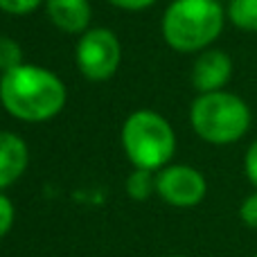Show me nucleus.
Instances as JSON below:
<instances>
[{
    "label": "nucleus",
    "mask_w": 257,
    "mask_h": 257,
    "mask_svg": "<svg viewBox=\"0 0 257 257\" xmlns=\"http://www.w3.org/2000/svg\"><path fill=\"white\" fill-rule=\"evenodd\" d=\"M14 214H16V212H14V203L9 201V196H5L3 192H0V239H3V237L12 230Z\"/></svg>",
    "instance_id": "15"
},
{
    "label": "nucleus",
    "mask_w": 257,
    "mask_h": 257,
    "mask_svg": "<svg viewBox=\"0 0 257 257\" xmlns=\"http://www.w3.org/2000/svg\"><path fill=\"white\" fill-rule=\"evenodd\" d=\"M253 115L239 95L217 90L201 93L190 106V124L210 145H232L248 133Z\"/></svg>",
    "instance_id": "3"
},
{
    "label": "nucleus",
    "mask_w": 257,
    "mask_h": 257,
    "mask_svg": "<svg viewBox=\"0 0 257 257\" xmlns=\"http://www.w3.org/2000/svg\"><path fill=\"white\" fill-rule=\"evenodd\" d=\"M23 66V48L9 36H0V75Z\"/></svg>",
    "instance_id": "12"
},
{
    "label": "nucleus",
    "mask_w": 257,
    "mask_h": 257,
    "mask_svg": "<svg viewBox=\"0 0 257 257\" xmlns=\"http://www.w3.org/2000/svg\"><path fill=\"white\" fill-rule=\"evenodd\" d=\"M30 163V151L21 136L0 131V192L18 181Z\"/></svg>",
    "instance_id": "8"
},
{
    "label": "nucleus",
    "mask_w": 257,
    "mask_h": 257,
    "mask_svg": "<svg viewBox=\"0 0 257 257\" xmlns=\"http://www.w3.org/2000/svg\"><path fill=\"white\" fill-rule=\"evenodd\" d=\"M174 257H183V255H174Z\"/></svg>",
    "instance_id": "18"
},
{
    "label": "nucleus",
    "mask_w": 257,
    "mask_h": 257,
    "mask_svg": "<svg viewBox=\"0 0 257 257\" xmlns=\"http://www.w3.org/2000/svg\"><path fill=\"white\" fill-rule=\"evenodd\" d=\"M232 77V59L223 50H203L192 66V84L199 93H217Z\"/></svg>",
    "instance_id": "7"
},
{
    "label": "nucleus",
    "mask_w": 257,
    "mask_h": 257,
    "mask_svg": "<svg viewBox=\"0 0 257 257\" xmlns=\"http://www.w3.org/2000/svg\"><path fill=\"white\" fill-rule=\"evenodd\" d=\"M0 77H3V75H0Z\"/></svg>",
    "instance_id": "20"
},
{
    "label": "nucleus",
    "mask_w": 257,
    "mask_h": 257,
    "mask_svg": "<svg viewBox=\"0 0 257 257\" xmlns=\"http://www.w3.org/2000/svg\"><path fill=\"white\" fill-rule=\"evenodd\" d=\"M239 217H241V221H244L248 228H255V230H257V190L241 201Z\"/></svg>",
    "instance_id": "14"
},
{
    "label": "nucleus",
    "mask_w": 257,
    "mask_h": 257,
    "mask_svg": "<svg viewBox=\"0 0 257 257\" xmlns=\"http://www.w3.org/2000/svg\"><path fill=\"white\" fill-rule=\"evenodd\" d=\"M122 147L133 167L156 172L174 158L176 133L163 115L142 108L126 117L122 126Z\"/></svg>",
    "instance_id": "4"
},
{
    "label": "nucleus",
    "mask_w": 257,
    "mask_h": 257,
    "mask_svg": "<svg viewBox=\"0 0 257 257\" xmlns=\"http://www.w3.org/2000/svg\"><path fill=\"white\" fill-rule=\"evenodd\" d=\"M156 190L167 205L194 208L208 194V183L203 174L190 165H169L158 172Z\"/></svg>",
    "instance_id": "6"
},
{
    "label": "nucleus",
    "mask_w": 257,
    "mask_h": 257,
    "mask_svg": "<svg viewBox=\"0 0 257 257\" xmlns=\"http://www.w3.org/2000/svg\"><path fill=\"white\" fill-rule=\"evenodd\" d=\"M219 0H172L163 14V39L176 52H203L223 32Z\"/></svg>",
    "instance_id": "2"
},
{
    "label": "nucleus",
    "mask_w": 257,
    "mask_h": 257,
    "mask_svg": "<svg viewBox=\"0 0 257 257\" xmlns=\"http://www.w3.org/2000/svg\"><path fill=\"white\" fill-rule=\"evenodd\" d=\"M45 12L52 25L66 34H84L93 14L88 0H45Z\"/></svg>",
    "instance_id": "9"
},
{
    "label": "nucleus",
    "mask_w": 257,
    "mask_h": 257,
    "mask_svg": "<svg viewBox=\"0 0 257 257\" xmlns=\"http://www.w3.org/2000/svg\"><path fill=\"white\" fill-rule=\"evenodd\" d=\"M77 68L90 81H106L117 72L122 63V45L115 32L106 27L86 30L77 41Z\"/></svg>",
    "instance_id": "5"
},
{
    "label": "nucleus",
    "mask_w": 257,
    "mask_h": 257,
    "mask_svg": "<svg viewBox=\"0 0 257 257\" xmlns=\"http://www.w3.org/2000/svg\"><path fill=\"white\" fill-rule=\"evenodd\" d=\"M255 257H257V253H255Z\"/></svg>",
    "instance_id": "19"
},
{
    "label": "nucleus",
    "mask_w": 257,
    "mask_h": 257,
    "mask_svg": "<svg viewBox=\"0 0 257 257\" xmlns=\"http://www.w3.org/2000/svg\"><path fill=\"white\" fill-rule=\"evenodd\" d=\"M45 5V0H0V9L5 14H14V16H25V14L39 9Z\"/></svg>",
    "instance_id": "13"
},
{
    "label": "nucleus",
    "mask_w": 257,
    "mask_h": 257,
    "mask_svg": "<svg viewBox=\"0 0 257 257\" xmlns=\"http://www.w3.org/2000/svg\"><path fill=\"white\" fill-rule=\"evenodd\" d=\"M66 84L57 72L23 63L0 77V104L21 122H48L63 111Z\"/></svg>",
    "instance_id": "1"
},
{
    "label": "nucleus",
    "mask_w": 257,
    "mask_h": 257,
    "mask_svg": "<svg viewBox=\"0 0 257 257\" xmlns=\"http://www.w3.org/2000/svg\"><path fill=\"white\" fill-rule=\"evenodd\" d=\"M244 169H246V176H248V181L253 183V187L257 190V140L248 147V151H246V156H244Z\"/></svg>",
    "instance_id": "16"
},
{
    "label": "nucleus",
    "mask_w": 257,
    "mask_h": 257,
    "mask_svg": "<svg viewBox=\"0 0 257 257\" xmlns=\"http://www.w3.org/2000/svg\"><path fill=\"white\" fill-rule=\"evenodd\" d=\"M156 190V178L151 169H133L131 176L126 178V194L133 201H147L151 192Z\"/></svg>",
    "instance_id": "11"
},
{
    "label": "nucleus",
    "mask_w": 257,
    "mask_h": 257,
    "mask_svg": "<svg viewBox=\"0 0 257 257\" xmlns=\"http://www.w3.org/2000/svg\"><path fill=\"white\" fill-rule=\"evenodd\" d=\"M113 7L117 9H126V12H142L156 5V0H108Z\"/></svg>",
    "instance_id": "17"
},
{
    "label": "nucleus",
    "mask_w": 257,
    "mask_h": 257,
    "mask_svg": "<svg viewBox=\"0 0 257 257\" xmlns=\"http://www.w3.org/2000/svg\"><path fill=\"white\" fill-rule=\"evenodd\" d=\"M226 16L244 32H257V0H230Z\"/></svg>",
    "instance_id": "10"
}]
</instances>
